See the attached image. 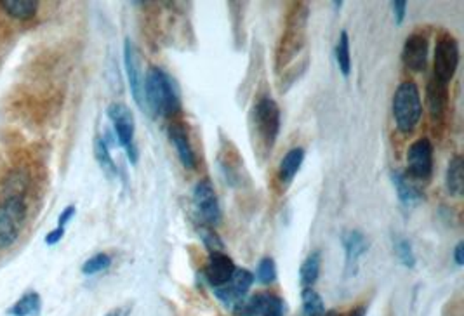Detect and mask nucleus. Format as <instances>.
<instances>
[{
  "label": "nucleus",
  "mask_w": 464,
  "mask_h": 316,
  "mask_svg": "<svg viewBox=\"0 0 464 316\" xmlns=\"http://www.w3.org/2000/svg\"><path fill=\"white\" fill-rule=\"evenodd\" d=\"M459 66V43L452 35H443L438 38L435 47V63H433V78L449 84L454 78Z\"/></svg>",
  "instance_id": "5"
},
{
  "label": "nucleus",
  "mask_w": 464,
  "mask_h": 316,
  "mask_svg": "<svg viewBox=\"0 0 464 316\" xmlns=\"http://www.w3.org/2000/svg\"><path fill=\"white\" fill-rule=\"evenodd\" d=\"M194 205L199 212L200 219L206 221L211 226H216L221 221V207H219L218 195L209 179H202L194 188Z\"/></svg>",
  "instance_id": "8"
},
{
  "label": "nucleus",
  "mask_w": 464,
  "mask_h": 316,
  "mask_svg": "<svg viewBox=\"0 0 464 316\" xmlns=\"http://www.w3.org/2000/svg\"><path fill=\"white\" fill-rule=\"evenodd\" d=\"M94 155H96V160L97 164H100V167L103 169V172L106 174L108 177H115L117 176V165L115 162H113L112 155H110V149H108V144L105 143L103 137H96L94 139Z\"/></svg>",
  "instance_id": "25"
},
{
  "label": "nucleus",
  "mask_w": 464,
  "mask_h": 316,
  "mask_svg": "<svg viewBox=\"0 0 464 316\" xmlns=\"http://www.w3.org/2000/svg\"><path fill=\"white\" fill-rule=\"evenodd\" d=\"M320 268H322V254L318 251H313L301 264L300 278H301L302 288L315 285V282H317L318 276H320Z\"/></svg>",
  "instance_id": "22"
},
{
  "label": "nucleus",
  "mask_w": 464,
  "mask_h": 316,
  "mask_svg": "<svg viewBox=\"0 0 464 316\" xmlns=\"http://www.w3.org/2000/svg\"><path fill=\"white\" fill-rule=\"evenodd\" d=\"M42 311L41 295L37 292H26L7 313L11 316H38Z\"/></svg>",
  "instance_id": "23"
},
{
  "label": "nucleus",
  "mask_w": 464,
  "mask_h": 316,
  "mask_svg": "<svg viewBox=\"0 0 464 316\" xmlns=\"http://www.w3.org/2000/svg\"><path fill=\"white\" fill-rule=\"evenodd\" d=\"M237 313L242 316H284L285 304L278 295L261 292L251 299H243L238 304Z\"/></svg>",
  "instance_id": "11"
},
{
  "label": "nucleus",
  "mask_w": 464,
  "mask_h": 316,
  "mask_svg": "<svg viewBox=\"0 0 464 316\" xmlns=\"http://www.w3.org/2000/svg\"><path fill=\"white\" fill-rule=\"evenodd\" d=\"M255 127L266 144L273 146L280 132V108L271 96H263L254 108Z\"/></svg>",
  "instance_id": "6"
},
{
  "label": "nucleus",
  "mask_w": 464,
  "mask_h": 316,
  "mask_svg": "<svg viewBox=\"0 0 464 316\" xmlns=\"http://www.w3.org/2000/svg\"><path fill=\"white\" fill-rule=\"evenodd\" d=\"M391 9L393 14H395L396 25H402L405 13H407V2L405 0H395V2H391Z\"/></svg>",
  "instance_id": "31"
},
{
  "label": "nucleus",
  "mask_w": 464,
  "mask_h": 316,
  "mask_svg": "<svg viewBox=\"0 0 464 316\" xmlns=\"http://www.w3.org/2000/svg\"><path fill=\"white\" fill-rule=\"evenodd\" d=\"M426 98L431 117H433L435 120H442L443 115H445L447 102H449V89H447V84L436 80V78H431L426 87Z\"/></svg>",
  "instance_id": "18"
},
{
  "label": "nucleus",
  "mask_w": 464,
  "mask_h": 316,
  "mask_svg": "<svg viewBox=\"0 0 464 316\" xmlns=\"http://www.w3.org/2000/svg\"><path fill=\"white\" fill-rule=\"evenodd\" d=\"M144 112L153 117H172L181 112L178 85L159 66H150L144 75Z\"/></svg>",
  "instance_id": "2"
},
{
  "label": "nucleus",
  "mask_w": 464,
  "mask_h": 316,
  "mask_svg": "<svg viewBox=\"0 0 464 316\" xmlns=\"http://www.w3.org/2000/svg\"><path fill=\"white\" fill-rule=\"evenodd\" d=\"M30 174L25 167L13 169L7 174L0 199V251H7L18 242L26 217H28Z\"/></svg>",
  "instance_id": "1"
},
{
  "label": "nucleus",
  "mask_w": 464,
  "mask_h": 316,
  "mask_svg": "<svg viewBox=\"0 0 464 316\" xmlns=\"http://www.w3.org/2000/svg\"><path fill=\"white\" fill-rule=\"evenodd\" d=\"M254 283V275L251 273L249 270H235L233 276H231L230 282L226 285L214 288L216 297L221 299L226 306H238L240 302L243 301L247 292L251 290Z\"/></svg>",
  "instance_id": "12"
},
{
  "label": "nucleus",
  "mask_w": 464,
  "mask_h": 316,
  "mask_svg": "<svg viewBox=\"0 0 464 316\" xmlns=\"http://www.w3.org/2000/svg\"><path fill=\"white\" fill-rule=\"evenodd\" d=\"M254 278H258V282L263 283V285H270L277 280V264H275L273 258L266 256V258L259 260Z\"/></svg>",
  "instance_id": "27"
},
{
  "label": "nucleus",
  "mask_w": 464,
  "mask_h": 316,
  "mask_svg": "<svg viewBox=\"0 0 464 316\" xmlns=\"http://www.w3.org/2000/svg\"><path fill=\"white\" fill-rule=\"evenodd\" d=\"M454 260H455V264H458V266H463V264H464V242H463V240H461V242H458V245H455Z\"/></svg>",
  "instance_id": "34"
},
{
  "label": "nucleus",
  "mask_w": 464,
  "mask_h": 316,
  "mask_svg": "<svg viewBox=\"0 0 464 316\" xmlns=\"http://www.w3.org/2000/svg\"><path fill=\"white\" fill-rule=\"evenodd\" d=\"M305 149L302 148H292L285 153L284 158L280 160L278 165V179L287 188L294 181V177L300 172L302 162H305Z\"/></svg>",
  "instance_id": "20"
},
{
  "label": "nucleus",
  "mask_w": 464,
  "mask_h": 316,
  "mask_svg": "<svg viewBox=\"0 0 464 316\" xmlns=\"http://www.w3.org/2000/svg\"><path fill=\"white\" fill-rule=\"evenodd\" d=\"M402 61L407 70L414 73L424 72L428 63V38L421 33H412L404 43Z\"/></svg>",
  "instance_id": "14"
},
{
  "label": "nucleus",
  "mask_w": 464,
  "mask_h": 316,
  "mask_svg": "<svg viewBox=\"0 0 464 316\" xmlns=\"http://www.w3.org/2000/svg\"><path fill=\"white\" fill-rule=\"evenodd\" d=\"M73 216H75V207H73V205H70V207H66L65 211L61 212L60 219H58V226H60V228H65V226H66V223H68V221L72 219Z\"/></svg>",
  "instance_id": "32"
},
{
  "label": "nucleus",
  "mask_w": 464,
  "mask_h": 316,
  "mask_svg": "<svg viewBox=\"0 0 464 316\" xmlns=\"http://www.w3.org/2000/svg\"><path fill=\"white\" fill-rule=\"evenodd\" d=\"M391 181H393V186L396 189V195H399L400 204H402L404 207L407 209L418 207L421 201H423L424 199L423 193H421L419 189L416 188L407 177H405V174L399 171L391 172Z\"/></svg>",
  "instance_id": "19"
},
{
  "label": "nucleus",
  "mask_w": 464,
  "mask_h": 316,
  "mask_svg": "<svg viewBox=\"0 0 464 316\" xmlns=\"http://www.w3.org/2000/svg\"><path fill=\"white\" fill-rule=\"evenodd\" d=\"M235 270L237 268H235L233 259L230 256L225 254V252H212L209 259H207L206 268H204V275H206V280L212 287L218 288L230 282Z\"/></svg>",
  "instance_id": "13"
},
{
  "label": "nucleus",
  "mask_w": 464,
  "mask_h": 316,
  "mask_svg": "<svg viewBox=\"0 0 464 316\" xmlns=\"http://www.w3.org/2000/svg\"><path fill=\"white\" fill-rule=\"evenodd\" d=\"M169 139H171V143L176 146V152H178L181 164H183L186 169H195L196 157L194 152V146L190 143V137H188L186 129H184L181 124H171L169 125Z\"/></svg>",
  "instance_id": "17"
},
{
  "label": "nucleus",
  "mask_w": 464,
  "mask_h": 316,
  "mask_svg": "<svg viewBox=\"0 0 464 316\" xmlns=\"http://www.w3.org/2000/svg\"><path fill=\"white\" fill-rule=\"evenodd\" d=\"M324 316H341V315L336 313V311H329V313H324Z\"/></svg>",
  "instance_id": "37"
},
{
  "label": "nucleus",
  "mask_w": 464,
  "mask_h": 316,
  "mask_svg": "<svg viewBox=\"0 0 464 316\" xmlns=\"http://www.w3.org/2000/svg\"><path fill=\"white\" fill-rule=\"evenodd\" d=\"M395 252H396V258L400 259V263H402L405 268L416 266L414 248H412V243L408 242L407 238H396L395 240Z\"/></svg>",
  "instance_id": "29"
},
{
  "label": "nucleus",
  "mask_w": 464,
  "mask_h": 316,
  "mask_svg": "<svg viewBox=\"0 0 464 316\" xmlns=\"http://www.w3.org/2000/svg\"><path fill=\"white\" fill-rule=\"evenodd\" d=\"M408 174L416 179H428L433 172V144L428 137H421L408 146L407 152Z\"/></svg>",
  "instance_id": "9"
},
{
  "label": "nucleus",
  "mask_w": 464,
  "mask_h": 316,
  "mask_svg": "<svg viewBox=\"0 0 464 316\" xmlns=\"http://www.w3.org/2000/svg\"><path fill=\"white\" fill-rule=\"evenodd\" d=\"M336 63L339 66V72L348 77L349 72H352V54H349V37L348 31H341L339 38H337L336 46Z\"/></svg>",
  "instance_id": "26"
},
{
  "label": "nucleus",
  "mask_w": 464,
  "mask_h": 316,
  "mask_svg": "<svg viewBox=\"0 0 464 316\" xmlns=\"http://www.w3.org/2000/svg\"><path fill=\"white\" fill-rule=\"evenodd\" d=\"M301 301H302V316H324L325 313L324 299L318 295L317 290H313V287L302 288Z\"/></svg>",
  "instance_id": "24"
},
{
  "label": "nucleus",
  "mask_w": 464,
  "mask_h": 316,
  "mask_svg": "<svg viewBox=\"0 0 464 316\" xmlns=\"http://www.w3.org/2000/svg\"><path fill=\"white\" fill-rule=\"evenodd\" d=\"M365 313H367V306H357L349 311L348 316H365Z\"/></svg>",
  "instance_id": "36"
},
{
  "label": "nucleus",
  "mask_w": 464,
  "mask_h": 316,
  "mask_svg": "<svg viewBox=\"0 0 464 316\" xmlns=\"http://www.w3.org/2000/svg\"><path fill=\"white\" fill-rule=\"evenodd\" d=\"M41 7L37 0H4L0 2V13L13 23H26L35 19Z\"/></svg>",
  "instance_id": "16"
},
{
  "label": "nucleus",
  "mask_w": 464,
  "mask_h": 316,
  "mask_svg": "<svg viewBox=\"0 0 464 316\" xmlns=\"http://www.w3.org/2000/svg\"><path fill=\"white\" fill-rule=\"evenodd\" d=\"M445 186L450 195L461 196L464 191V162L461 155L450 158L445 172Z\"/></svg>",
  "instance_id": "21"
},
{
  "label": "nucleus",
  "mask_w": 464,
  "mask_h": 316,
  "mask_svg": "<svg viewBox=\"0 0 464 316\" xmlns=\"http://www.w3.org/2000/svg\"><path fill=\"white\" fill-rule=\"evenodd\" d=\"M306 14H308V11L305 6L296 7V14L289 21V30L285 31L284 38H282L280 51H278V65H287L301 51L302 42H305Z\"/></svg>",
  "instance_id": "7"
},
{
  "label": "nucleus",
  "mask_w": 464,
  "mask_h": 316,
  "mask_svg": "<svg viewBox=\"0 0 464 316\" xmlns=\"http://www.w3.org/2000/svg\"><path fill=\"white\" fill-rule=\"evenodd\" d=\"M63 235H65V228H60L58 226L56 230H53L49 233V235L46 236V243L47 245H54V243H58L60 242V240L63 238Z\"/></svg>",
  "instance_id": "33"
},
{
  "label": "nucleus",
  "mask_w": 464,
  "mask_h": 316,
  "mask_svg": "<svg viewBox=\"0 0 464 316\" xmlns=\"http://www.w3.org/2000/svg\"><path fill=\"white\" fill-rule=\"evenodd\" d=\"M110 266H112V258H110L108 254H105V252H100V254L93 256V258L85 260L84 266H82V273L96 275V273H101V271L108 270Z\"/></svg>",
  "instance_id": "28"
},
{
  "label": "nucleus",
  "mask_w": 464,
  "mask_h": 316,
  "mask_svg": "<svg viewBox=\"0 0 464 316\" xmlns=\"http://www.w3.org/2000/svg\"><path fill=\"white\" fill-rule=\"evenodd\" d=\"M204 243L209 248L211 254L212 252H225V245L214 231H204Z\"/></svg>",
  "instance_id": "30"
},
{
  "label": "nucleus",
  "mask_w": 464,
  "mask_h": 316,
  "mask_svg": "<svg viewBox=\"0 0 464 316\" xmlns=\"http://www.w3.org/2000/svg\"><path fill=\"white\" fill-rule=\"evenodd\" d=\"M341 242H343L346 254V271H348V275H355L359 260L364 258L365 252L369 251L367 236L359 230H349L344 233Z\"/></svg>",
  "instance_id": "15"
},
{
  "label": "nucleus",
  "mask_w": 464,
  "mask_h": 316,
  "mask_svg": "<svg viewBox=\"0 0 464 316\" xmlns=\"http://www.w3.org/2000/svg\"><path fill=\"white\" fill-rule=\"evenodd\" d=\"M106 113H108V118L112 120L117 139H119L120 146L125 149V153H127L131 164H137L139 152H137V146L135 143L136 120L132 112L124 102H112V105L108 106V110H106Z\"/></svg>",
  "instance_id": "4"
},
{
  "label": "nucleus",
  "mask_w": 464,
  "mask_h": 316,
  "mask_svg": "<svg viewBox=\"0 0 464 316\" xmlns=\"http://www.w3.org/2000/svg\"><path fill=\"white\" fill-rule=\"evenodd\" d=\"M131 311H132V307H129V306L115 307V310L108 311V313H106L105 316H129V315H131Z\"/></svg>",
  "instance_id": "35"
},
{
  "label": "nucleus",
  "mask_w": 464,
  "mask_h": 316,
  "mask_svg": "<svg viewBox=\"0 0 464 316\" xmlns=\"http://www.w3.org/2000/svg\"><path fill=\"white\" fill-rule=\"evenodd\" d=\"M124 65H125V75H127L129 89H131L132 98L137 102L141 110L144 112V73L141 72V61L139 54H137L136 46L132 43L131 38H125L124 43Z\"/></svg>",
  "instance_id": "10"
},
{
  "label": "nucleus",
  "mask_w": 464,
  "mask_h": 316,
  "mask_svg": "<svg viewBox=\"0 0 464 316\" xmlns=\"http://www.w3.org/2000/svg\"><path fill=\"white\" fill-rule=\"evenodd\" d=\"M391 108L400 132H412L416 125L419 124L421 115H423V102H421L418 85L411 80L400 84L395 96H393Z\"/></svg>",
  "instance_id": "3"
}]
</instances>
